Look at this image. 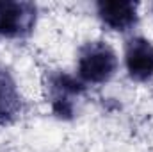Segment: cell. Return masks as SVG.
Segmentation results:
<instances>
[{
    "instance_id": "cell-4",
    "label": "cell",
    "mask_w": 153,
    "mask_h": 152,
    "mask_svg": "<svg viewBox=\"0 0 153 152\" xmlns=\"http://www.w3.org/2000/svg\"><path fill=\"white\" fill-rule=\"evenodd\" d=\"M125 63L130 79L146 82L153 77V45L144 38H132L125 45Z\"/></svg>"
},
{
    "instance_id": "cell-6",
    "label": "cell",
    "mask_w": 153,
    "mask_h": 152,
    "mask_svg": "<svg viewBox=\"0 0 153 152\" xmlns=\"http://www.w3.org/2000/svg\"><path fill=\"white\" fill-rule=\"evenodd\" d=\"M22 113V97L14 81L4 70H0V125H7Z\"/></svg>"
},
{
    "instance_id": "cell-2",
    "label": "cell",
    "mask_w": 153,
    "mask_h": 152,
    "mask_svg": "<svg viewBox=\"0 0 153 152\" xmlns=\"http://www.w3.org/2000/svg\"><path fill=\"white\" fill-rule=\"evenodd\" d=\"M38 7L32 2L0 0V36L2 38H27L36 25Z\"/></svg>"
},
{
    "instance_id": "cell-5",
    "label": "cell",
    "mask_w": 153,
    "mask_h": 152,
    "mask_svg": "<svg viewBox=\"0 0 153 152\" xmlns=\"http://www.w3.org/2000/svg\"><path fill=\"white\" fill-rule=\"evenodd\" d=\"M100 20L112 31L125 32L137 23V4L128 0H102L96 4Z\"/></svg>"
},
{
    "instance_id": "cell-3",
    "label": "cell",
    "mask_w": 153,
    "mask_h": 152,
    "mask_svg": "<svg viewBox=\"0 0 153 152\" xmlns=\"http://www.w3.org/2000/svg\"><path fill=\"white\" fill-rule=\"evenodd\" d=\"M46 91H48L50 104H52V111L59 118L70 120L75 114L76 97L82 95L85 88L75 77L68 75L64 72H53L48 75Z\"/></svg>"
},
{
    "instance_id": "cell-1",
    "label": "cell",
    "mask_w": 153,
    "mask_h": 152,
    "mask_svg": "<svg viewBox=\"0 0 153 152\" xmlns=\"http://www.w3.org/2000/svg\"><path fill=\"white\" fill-rule=\"evenodd\" d=\"M117 70L116 52L103 41H91L80 48L78 75L84 82L103 84Z\"/></svg>"
}]
</instances>
